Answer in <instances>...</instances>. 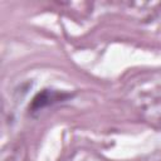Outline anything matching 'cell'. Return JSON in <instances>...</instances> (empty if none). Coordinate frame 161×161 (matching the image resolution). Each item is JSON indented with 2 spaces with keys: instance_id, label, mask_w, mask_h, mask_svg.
<instances>
[{
  "instance_id": "obj_1",
  "label": "cell",
  "mask_w": 161,
  "mask_h": 161,
  "mask_svg": "<svg viewBox=\"0 0 161 161\" xmlns=\"http://www.w3.org/2000/svg\"><path fill=\"white\" fill-rule=\"evenodd\" d=\"M70 94L69 93H64V92H58V91H50V89H43L42 92L36 93V96L33 98L29 109L31 112L42 109L47 106H50L53 103L57 102H62L67 98H69Z\"/></svg>"
}]
</instances>
